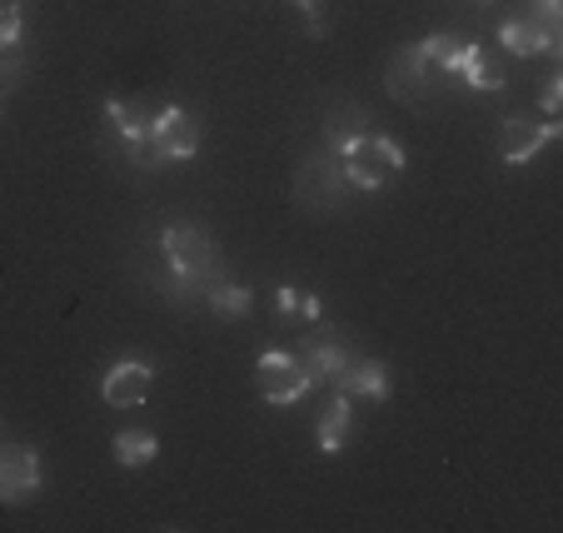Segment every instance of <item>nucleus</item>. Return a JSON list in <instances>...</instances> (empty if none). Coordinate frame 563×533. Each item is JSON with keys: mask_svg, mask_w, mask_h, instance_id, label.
Masks as SVG:
<instances>
[{"mask_svg": "<svg viewBox=\"0 0 563 533\" xmlns=\"http://www.w3.org/2000/svg\"><path fill=\"white\" fill-rule=\"evenodd\" d=\"M340 165H344V180H350V190H384V185L394 180V175L405 170V149L394 145L389 135H379V130H364L360 140H350V145L340 149Z\"/></svg>", "mask_w": 563, "mask_h": 533, "instance_id": "nucleus-1", "label": "nucleus"}, {"mask_svg": "<svg viewBox=\"0 0 563 533\" xmlns=\"http://www.w3.org/2000/svg\"><path fill=\"white\" fill-rule=\"evenodd\" d=\"M159 249H165L175 275L195 279V285L210 289L214 279H224L220 249H214V240L205 235V230H195V224H165V230H159Z\"/></svg>", "mask_w": 563, "mask_h": 533, "instance_id": "nucleus-2", "label": "nucleus"}, {"mask_svg": "<svg viewBox=\"0 0 563 533\" xmlns=\"http://www.w3.org/2000/svg\"><path fill=\"white\" fill-rule=\"evenodd\" d=\"M106 120L110 130H115L120 140V155L125 160H135L140 170H155V110L145 106V100H106Z\"/></svg>", "mask_w": 563, "mask_h": 533, "instance_id": "nucleus-3", "label": "nucleus"}, {"mask_svg": "<svg viewBox=\"0 0 563 533\" xmlns=\"http://www.w3.org/2000/svg\"><path fill=\"white\" fill-rule=\"evenodd\" d=\"M344 190H350V180H344V165L334 149H309L305 160H299L295 170V200L305 204V210H334V200H344Z\"/></svg>", "mask_w": 563, "mask_h": 533, "instance_id": "nucleus-4", "label": "nucleus"}, {"mask_svg": "<svg viewBox=\"0 0 563 533\" xmlns=\"http://www.w3.org/2000/svg\"><path fill=\"white\" fill-rule=\"evenodd\" d=\"M255 385L265 395V404H295V399H305L314 389V379L295 359V349H265L255 364Z\"/></svg>", "mask_w": 563, "mask_h": 533, "instance_id": "nucleus-5", "label": "nucleus"}, {"mask_svg": "<svg viewBox=\"0 0 563 533\" xmlns=\"http://www.w3.org/2000/svg\"><path fill=\"white\" fill-rule=\"evenodd\" d=\"M434 80H439V70L424 60L419 45L394 51L389 65H384V90H389V100H399V106H419V100H429Z\"/></svg>", "mask_w": 563, "mask_h": 533, "instance_id": "nucleus-6", "label": "nucleus"}, {"mask_svg": "<svg viewBox=\"0 0 563 533\" xmlns=\"http://www.w3.org/2000/svg\"><path fill=\"white\" fill-rule=\"evenodd\" d=\"M200 149V120L185 106H165L155 110V160L159 165H180Z\"/></svg>", "mask_w": 563, "mask_h": 533, "instance_id": "nucleus-7", "label": "nucleus"}, {"mask_svg": "<svg viewBox=\"0 0 563 533\" xmlns=\"http://www.w3.org/2000/svg\"><path fill=\"white\" fill-rule=\"evenodd\" d=\"M563 125L559 120H529V115H504L499 125V155L504 165H529L549 140H559Z\"/></svg>", "mask_w": 563, "mask_h": 533, "instance_id": "nucleus-8", "label": "nucleus"}, {"mask_svg": "<svg viewBox=\"0 0 563 533\" xmlns=\"http://www.w3.org/2000/svg\"><path fill=\"white\" fill-rule=\"evenodd\" d=\"M41 493V459L25 444L0 438V503H31Z\"/></svg>", "mask_w": 563, "mask_h": 533, "instance_id": "nucleus-9", "label": "nucleus"}, {"mask_svg": "<svg viewBox=\"0 0 563 533\" xmlns=\"http://www.w3.org/2000/svg\"><path fill=\"white\" fill-rule=\"evenodd\" d=\"M150 385H155V369H150L140 354H125V359H115L106 369V379H100V395H106L110 409H135L150 399Z\"/></svg>", "mask_w": 563, "mask_h": 533, "instance_id": "nucleus-10", "label": "nucleus"}, {"mask_svg": "<svg viewBox=\"0 0 563 533\" xmlns=\"http://www.w3.org/2000/svg\"><path fill=\"white\" fill-rule=\"evenodd\" d=\"M350 354H354V349H350V344H344L334 330H309L305 340L295 344V359L305 364V374L314 379V385H334Z\"/></svg>", "mask_w": 563, "mask_h": 533, "instance_id": "nucleus-11", "label": "nucleus"}, {"mask_svg": "<svg viewBox=\"0 0 563 533\" xmlns=\"http://www.w3.org/2000/svg\"><path fill=\"white\" fill-rule=\"evenodd\" d=\"M499 51L504 55H519V60H533V55H559L563 51V31L539 25L529 11L509 15V21L499 25Z\"/></svg>", "mask_w": 563, "mask_h": 533, "instance_id": "nucleus-12", "label": "nucleus"}, {"mask_svg": "<svg viewBox=\"0 0 563 533\" xmlns=\"http://www.w3.org/2000/svg\"><path fill=\"white\" fill-rule=\"evenodd\" d=\"M330 389H340V395H350V399H369V404H379V399H389V369H384L379 359L350 354L344 369H340V379H334Z\"/></svg>", "mask_w": 563, "mask_h": 533, "instance_id": "nucleus-13", "label": "nucleus"}, {"mask_svg": "<svg viewBox=\"0 0 563 533\" xmlns=\"http://www.w3.org/2000/svg\"><path fill=\"white\" fill-rule=\"evenodd\" d=\"M459 80H464L468 90H504L509 86V65H504V51H494V45H478V41H468V51H464V60H459Z\"/></svg>", "mask_w": 563, "mask_h": 533, "instance_id": "nucleus-14", "label": "nucleus"}, {"mask_svg": "<svg viewBox=\"0 0 563 533\" xmlns=\"http://www.w3.org/2000/svg\"><path fill=\"white\" fill-rule=\"evenodd\" d=\"M350 429H354V399L334 389L324 399V414H319V454H340L350 444Z\"/></svg>", "mask_w": 563, "mask_h": 533, "instance_id": "nucleus-15", "label": "nucleus"}, {"mask_svg": "<svg viewBox=\"0 0 563 533\" xmlns=\"http://www.w3.org/2000/svg\"><path fill=\"white\" fill-rule=\"evenodd\" d=\"M364 130H369V115H364V106H350V100H340V106L330 110V120H324V149H334L340 155L350 140H360Z\"/></svg>", "mask_w": 563, "mask_h": 533, "instance_id": "nucleus-16", "label": "nucleus"}, {"mask_svg": "<svg viewBox=\"0 0 563 533\" xmlns=\"http://www.w3.org/2000/svg\"><path fill=\"white\" fill-rule=\"evenodd\" d=\"M159 438L150 434V429H120L115 438H110V459L120 464V469H145L150 459H155Z\"/></svg>", "mask_w": 563, "mask_h": 533, "instance_id": "nucleus-17", "label": "nucleus"}, {"mask_svg": "<svg viewBox=\"0 0 563 533\" xmlns=\"http://www.w3.org/2000/svg\"><path fill=\"white\" fill-rule=\"evenodd\" d=\"M419 51H424V60L434 65L439 75H454L459 60H464V51H468V41L464 35H454V31H434L429 41H419Z\"/></svg>", "mask_w": 563, "mask_h": 533, "instance_id": "nucleus-18", "label": "nucleus"}, {"mask_svg": "<svg viewBox=\"0 0 563 533\" xmlns=\"http://www.w3.org/2000/svg\"><path fill=\"white\" fill-rule=\"evenodd\" d=\"M205 310H210V314H224V320H234V314H245V310H250V289H245V285H234L230 275L214 279V285L205 289Z\"/></svg>", "mask_w": 563, "mask_h": 533, "instance_id": "nucleus-19", "label": "nucleus"}, {"mask_svg": "<svg viewBox=\"0 0 563 533\" xmlns=\"http://www.w3.org/2000/svg\"><path fill=\"white\" fill-rule=\"evenodd\" d=\"M21 25H25V5L21 0H5V5H0V51H15V45H21Z\"/></svg>", "mask_w": 563, "mask_h": 533, "instance_id": "nucleus-20", "label": "nucleus"}, {"mask_svg": "<svg viewBox=\"0 0 563 533\" xmlns=\"http://www.w3.org/2000/svg\"><path fill=\"white\" fill-rule=\"evenodd\" d=\"M295 5H299V11H305L309 35H314V41H324V35H330V11H324L330 0H295Z\"/></svg>", "mask_w": 563, "mask_h": 533, "instance_id": "nucleus-21", "label": "nucleus"}, {"mask_svg": "<svg viewBox=\"0 0 563 533\" xmlns=\"http://www.w3.org/2000/svg\"><path fill=\"white\" fill-rule=\"evenodd\" d=\"M529 15L549 31H563V0H529Z\"/></svg>", "mask_w": 563, "mask_h": 533, "instance_id": "nucleus-22", "label": "nucleus"}, {"mask_svg": "<svg viewBox=\"0 0 563 533\" xmlns=\"http://www.w3.org/2000/svg\"><path fill=\"white\" fill-rule=\"evenodd\" d=\"M21 75H25L21 55H5V51H0V96H5L11 86H21Z\"/></svg>", "mask_w": 563, "mask_h": 533, "instance_id": "nucleus-23", "label": "nucleus"}, {"mask_svg": "<svg viewBox=\"0 0 563 533\" xmlns=\"http://www.w3.org/2000/svg\"><path fill=\"white\" fill-rule=\"evenodd\" d=\"M539 106H543V115H549V120L563 110V75H549V86H543Z\"/></svg>", "mask_w": 563, "mask_h": 533, "instance_id": "nucleus-24", "label": "nucleus"}, {"mask_svg": "<svg viewBox=\"0 0 563 533\" xmlns=\"http://www.w3.org/2000/svg\"><path fill=\"white\" fill-rule=\"evenodd\" d=\"M275 310L285 314V320H295V314H299V289H279V295H275Z\"/></svg>", "mask_w": 563, "mask_h": 533, "instance_id": "nucleus-25", "label": "nucleus"}, {"mask_svg": "<svg viewBox=\"0 0 563 533\" xmlns=\"http://www.w3.org/2000/svg\"><path fill=\"white\" fill-rule=\"evenodd\" d=\"M319 314H324L319 295H299V314H295V320H319Z\"/></svg>", "mask_w": 563, "mask_h": 533, "instance_id": "nucleus-26", "label": "nucleus"}, {"mask_svg": "<svg viewBox=\"0 0 563 533\" xmlns=\"http://www.w3.org/2000/svg\"><path fill=\"white\" fill-rule=\"evenodd\" d=\"M484 5H494V0H484Z\"/></svg>", "mask_w": 563, "mask_h": 533, "instance_id": "nucleus-27", "label": "nucleus"}]
</instances>
